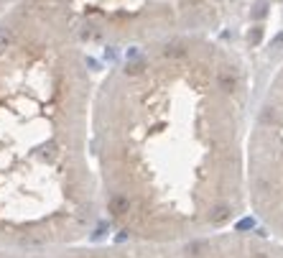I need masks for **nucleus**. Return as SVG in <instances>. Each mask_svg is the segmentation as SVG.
Instances as JSON below:
<instances>
[{
  "mask_svg": "<svg viewBox=\"0 0 283 258\" xmlns=\"http://www.w3.org/2000/svg\"><path fill=\"white\" fill-rule=\"evenodd\" d=\"M62 23L82 46L141 49L178 36H214L243 0H21Z\"/></svg>",
  "mask_w": 283,
  "mask_h": 258,
  "instance_id": "obj_3",
  "label": "nucleus"
},
{
  "mask_svg": "<svg viewBox=\"0 0 283 258\" xmlns=\"http://www.w3.org/2000/svg\"><path fill=\"white\" fill-rule=\"evenodd\" d=\"M0 258H283V240L273 235L225 230L207 238L178 243H136L117 240L110 246H62L38 251H5Z\"/></svg>",
  "mask_w": 283,
  "mask_h": 258,
  "instance_id": "obj_5",
  "label": "nucleus"
},
{
  "mask_svg": "<svg viewBox=\"0 0 283 258\" xmlns=\"http://www.w3.org/2000/svg\"><path fill=\"white\" fill-rule=\"evenodd\" d=\"M18 3H21V0H0V18H3L10 8H16Z\"/></svg>",
  "mask_w": 283,
  "mask_h": 258,
  "instance_id": "obj_6",
  "label": "nucleus"
},
{
  "mask_svg": "<svg viewBox=\"0 0 283 258\" xmlns=\"http://www.w3.org/2000/svg\"><path fill=\"white\" fill-rule=\"evenodd\" d=\"M250 212L273 238L283 240V64L252 110L248 138Z\"/></svg>",
  "mask_w": 283,
  "mask_h": 258,
  "instance_id": "obj_4",
  "label": "nucleus"
},
{
  "mask_svg": "<svg viewBox=\"0 0 283 258\" xmlns=\"http://www.w3.org/2000/svg\"><path fill=\"white\" fill-rule=\"evenodd\" d=\"M89 49L49 13L0 18V248L87 243L102 222Z\"/></svg>",
  "mask_w": 283,
  "mask_h": 258,
  "instance_id": "obj_2",
  "label": "nucleus"
},
{
  "mask_svg": "<svg viewBox=\"0 0 283 258\" xmlns=\"http://www.w3.org/2000/svg\"><path fill=\"white\" fill-rule=\"evenodd\" d=\"M250 120L248 64L214 36L125 51L92 102L105 225L136 243L232 230L250 210Z\"/></svg>",
  "mask_w": 283,
  "mask_h": 258,
  "instance_id": "obj_1",
  "label": "nucleus"
}]
</instances>
